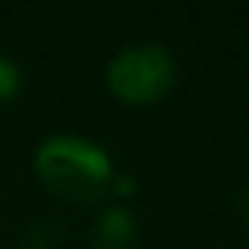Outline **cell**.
Here are the masks:
<instances>
[{
	"instance_id": "cell-1",
	"label": "cell",
	"mask_w": 249,
	"mask_h": 249,
	"mask_svg": "<svg viewBox=\"0 0 249 249\" xmlns=\"http://www.w3.org/2000/svg\"><path fill=\"white\" fill-rule=\"evenodd\" d=\"M36 173L53 194L71 202L103 199L114 179L108 156L97 144L71 135L50 138L38 147Z\"/></svg>"
},
{
	"instance_id": "cell-2",
	"label": "cell",
	"mask_w": 249,
	"mask_h": 249,
	"mask_svg": "<svg viewBox=\"0 0 249 249\" xmlns=\"http://www.w3.org/2000/svg\"><path fill=\"white\" fill-rule=\"evenodd\" d=\"M176 65L170 53L159 44L123 47L108 62V88L126 103H153L164 97L173 85Z\"/></svg>"
},
{
	"instance_id": "cell-3",
	"label": "cell",
	"mask_w": 249,
	"mask_h": 249,
	"mask_svg": "<svg viewBox=\"0 0 249 249\" xmlns=\"http://www.w3.org/2000/svg\"><path fill=\"white\" fill-rule=\"evenodd\" d=\"M135 240H138L135 220L126 208L103 211L91 229V246L94 249H135Z\"/></svg>"
},
{
	"instance_id": "cell-4",
	"label": "cell",
	"mask_w": 249,
	"mask_h": 249,
	"mask_svg": "<svg viewBox=\"0 0 249 249\" xmlns=\"http://www.w3.org/2000/svg\"><path fill=\"white\" fill-rule=\"evenodd\" d=\"M21 91V71L6 62V59H0V100H12L18 97Z\"/></svg>"
},
{
	"instance_id": "cell-5",
	"label": "cell",
	"mask_w": 249,
	"mask_h": 249,
	"mask_svg": "<svg viewBox=\"0 0 249 249\" xmlns=\"http://www.w3.org/2000/svg\"><path fill=\"white\" fill-rule=\"evenodd\" d=\"M234 208H237V214L243 217V223L249 226V185H243V188L237 191V196H234Z\"/></svg>"
}]
</instances>
